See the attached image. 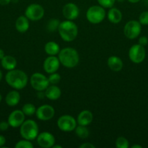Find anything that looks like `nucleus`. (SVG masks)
<instances>
[{
  "label": "nucleus",
  "instance_id": "f03ea898",
  "mask_svg": "<svg viewBox=\"0 0 148 148\" xmlns=\"http://www.w3.org/2000/svg\"><path fill=\"white\" fill-rule=\"evenodd\" d=\"M60 64L66 68H73L78 64L79 62V54L75 49L71 47H66L60 49L58 53Z\"/></svg>",
  "mask_w": 148,
  "mask_h": 148
},
{
  "label": "nucleus",
  "instance_id": "9b49d317",
  "mask_svg": "<svg viewBox=\"0 0 148 148\" xmlns=\"http://www.w3.org/2000/svg\"><path fill=\"white\" fill-rule=\"evenodd\" d=\"M55 114V108L50 105L44 104L36 108V116L38 119L43 121H49L54 117Z\"/></svg>",
  "mask_w": 148,
  "mask_h": 148
},
{
  "label": "nucleus",
  "instance_id": "a878e982",
  "mask_svg": "<svg viewBox=\"0 0 148 148\" xmlns=\"http://www.w3.org/2000/svg\"><path fill=\"white\" fill-rule=\"evenodd\" d=\"M60 22L58 19L52 18L48 21L47 25H46V28H47L48 31L49 32H55L58 30Z\"/></svg>",
  "mask_w": 148,
  "mask_h": 148
},
{
  "label": "nucleus",
  "instance_id": "aec40b11",
  "mask_svg": "<svg viewBox=\"0 0 148 148\" xmlns=\"http://www.w3.org/2000/svg\"><path fill=\"white\" fill-rule=\"evenodd\" d=\"M29 26H30L29 20L26 16H20L16 20L15 28L19 33H26L29 29Z\"/></svg>",
  "mask_w": 148,
  "mask_h": 148
},
{
  "label": "nucleus",
  "instance_id": "ea45409f",
  "mask_svg": "<svg viewBox=\"0 0 148 148\" xmlns=\"http://www.w3.org/2000/svg\"><path fill=\"white\" fill-rule=\"evenodd\" d=\"M52 148H62V146L61 145H54Z\"/></svg>",
  "mask_w": 148,
  "mask_h": 148
},
{
  "label": "nucleus",
  "instance_id": "7c9ffc66",
  "mask_svg": "<svg viewBox=\"0 0 148 148\" xmlns=\"http://www.w3.org/2000/svg\"><path fill=\"white\" fill-rule=\"evenodd\" d=\"M139 22L142 25H148V11L141 13L139 17Z\"/></svg>",
  "mask_w": 148,
  "mask_h": 148
},
{
  "label": "nucleus",
  "instance_id": "423d86ee",
  "mask_svg": "<svg viewBox=\"0 0 148 148\" xmlns=\"http://www.w3.org/2000/svg\"><path fill=\"white\" fill-rule=\"evenodd\" d=\"M44 9L41 5L36 3L30 4L25 10V16L31 21H39L44 15Z\"/></svg>",
  "mask_w": 148,
  "mask_h": 148
},
{
  "label": "nucleus",
  "instance_id": "bb28decb",
  "mask_svg": "<svg viewBox=\"0 0 148 148\" xmlns=\"http://www.w3.org/2000/svg\"><path fill=\"white\" fill-rule=\"evenodd\" d=\"M115 146L117 148H129V143L124 137H119L115 141Z\"/></svg>",
  "mask_w": 148,
  "mask_h": 148
},
{
  "label": "nucleus",
  "instance_id": "412c9836",
  "mask_svg": "<svg viewBox=\"0 0 148 148\" xmlns=\"http://www.w3.org/2000/svg\"><path fill=\"white\" fill-rule=\"evenodd\" d=\"M1 66L6 70H12V69H15L16 66H17V60L12 56L7 55L2 58V59L1 60Z\"/></svg>",
  "mask_w": 148,
  "mask_h": 148
},
{
  "label": "nucleus",
  "instance_id": "c85d7f7f",
  "mask_svg": "<svg viewBox=\"0 0 148 148\" xmlns=\"http://www.w3.org/2000/svg\"><path fill=\"white\" fill-rule=\"evenodd\" d=\"M15 147L16 148H32L33 147V144L30 143V140L23 139V140H20V141L17 142Z\"/></svg>",
  "mask_w": 148,
  "mask_h": 148
},
{
  "label": "nucleus",
  "instance_id": "39448f33",
  "mask_svg": "<svg viewBox=\"0 0 148 148\" xmlns=\"http://www.w3.org/2000/svg\"><path fill=\"white\" fill-rule=\"evenodd\" d=\"M106 12L104 7L100 5H93L87 10L86 17L91 24H99L105 18Z\"/></svg>",
  "mask_w": 148,
  "mask_h": 148
},
{
  "label": "nucleus",
  "instance_id": "f704fd0d",
  "mask_svg": "<svg viewBox=\"0 0 148 148\" xmlns=\"http://www.w3.org/2000/svg\"><path fill=\"white\" fill-rule=\"evenodd\" d=\"M6 143V139L3 135L0 134V147H3Z\"/></svg>",
  "mask_w": 148,
  "mask_h": 148
},
{
  "label": "nucleus",
  "instance_id": "f3484780",
  "mask_svg": "<svg viewBox=\"0 0 148 148\" xmlns=\"http://www.w3.org/2000/svg\"><path fill=\"white\" fill-rule=\"evenodd\" d=\"M45 96L51 101H56L60 98L62 92L59 87L56 85H51L45 90Z\"/></svg>",
  "mask_w": 148,
  "mask_h": 148
},
{
  "label": "nucleus",
  "instance_id": "2f4dec72",
  "mask_svg": "<svg viewBox=\"0 0 148 148\" xmlns=\"http://www.w3.org/2000/svg\"><path fill=\"white\" fill-rule=\"evenodd\" d=\"M139 44L142 46H145L148 44V38L147 36H141L139 38Z\"/></svg>",
  "mask_w": 148,
  "mask_h": 148
},
{
  "label": "nucleus",
  "instance_id": "a19ab883",
  "mask_svg": "<svg viewBox=\"0 0 148 148\" xmlns=\"http://www.w3.org/2000/svg\"><path fill=\"white\" fill-rule=\"evenodd\" d=\"M1 79H2V72L0 70V81L1 80Z\"/></svg>",
  "mask_w": 148,
  "mask_h": 148
},
{
  "label": "nucleus",
  "instance_id": "1a4fd4ad",
  "mask_svg": "<svg viewBox=\"0 0 148 148\" xmlns=\"http://www.w3.org/2000/svg\"><path fill=\"white\" fill-rule=\"evenodd\" d=\"M58 128L65 132H71L75 130L77 126V121L70 115H63L59 117L57 121Z\"/></svg>",
  "mask_w": 148,
  "mask_h": 148
},
{
  "label": "nucleus",
  "instance_id": "2eb2a0df",
  "mask_svg": "<svg viewBox=\"0 0 148 148\" xmlns=\"http://www.w3.org/2000/svg\"><path fill=\"white\" fill-rule=\"evenodd\" d=\"M60 62L58 57L55 56H49L44 60L43 64L44 70L48 74L56 72L59 69Z\"/></svg>",
  "mask_w": 148,
  "mask_h": 148
},
{
  "label": "nucleus",
  "instance_id": "473e14b6",
  "mask_svg": "<svg viewBox=\"0 0 148 148\" xmlns=\"http://www.w3.org/2000/svg\"><path fill=\"white\" fill-rule=\"evenodd\" d=\"M10 124H9L8 121H1L0 122V131L4 132L6 130H8Z\"/></svg>",
  "mask_w": 148,
  "mask_h": 148
},
{
  "label": "nucleus",
  "instance_id": "6e6552de",
  "mask_svg": "<svg viewBox=\"0 0 148 148\" xmlns=\"http://www.w3.org/2000/svg\"><path fill=\"white\" fill-rule=\"evenodd\" d=\"M142 31V25L137 20H130L125 25L123 33L127 38L130 40L136 38Z\"/></svg>",
  "mask_w": 148,
  "mask_h": 148
},
{
  "label": "nucleus",
  "instance_id": "72a5a7b5",
  "mask_svg": "<svg viewBox=\"0 0 148 148\" xmlns=\"http://www.w3.org/2000/svg\"><path fill=\"white\" fill-rule=\"evenodd\" d=\"M79 147L80 148H95V146L90 143H84V144L81 145L79 146Z\"/></svg>",
  "mask_w": 148,
  "mask_h": 148
},
{
  "label": "nucleus",
  "instance_id": "9d476101",
  "mask_svg": "<svg viewBox=\"0 0 148 148\" xmlns=\"http://www.w3.org/2000/svg\"><path fill=\"white\" fill-rule=\"evenodd\" d=\"M146 56V51L145 46L139 44H134L129 49V59L134 64H140L145 60Z\"/></svg>",
  "mask_w": 148,
  "mask_h": 148
},
{
  "label": "nucleus",
  "instance_id": "7ed1b4c3",
  "mask_svg": "<svg viewBox=\"0 0 148 148\" xmlns=\"http://www.w3.org/2000/svg\"><path fill=\"white\" fill-rule=\"evenodd\" d=\"M57 30L61 38L65 42H71L75 40L78 33L76 24L73 20H69L60 22Z\"/></svg>",
  "mask_w": 148,
  "mask_h": 148
},
{
  "label": "nucleus",
  "instance_id": "37998d69",
  "mask_svg": "<svg viewBox=\"0 0 148 148\" xmlns=\"http://www.w3.org/2000/svg\"><path fill=\"white\" fill-rule=\"evenodd\" d=\"M118 1H123V0H118Z\"/></svg>",
  "mask_w": 148,
  "mask_h": 148
},
{
  "label": "nucleus",
  "instance_id": "20e7f679",
  "mask_svg": "<svg viewBox=\"0 0 148 148\" xmlns=\"http://www.w3.org/2000/svg\"><path fill=\"white\" fill-rule=\"evenodd\" d=\"M20 134L23 139L30 141L36 139L39 134V127L37 123L31 119L25 120L20 127Z\"/></svg>",
  "mask_w": 148,
  "mask_h": 148
},
{
  "label": "nucleus",
  "instance_id": "6ab92c4d",
  "mask_svg": "<svg viewBox=\"0 0 148 148\" xmlns=\"http://www.w3.org/2000/svg\"><path fill=\"white\" fill-rule=\"evenodd\" d=\"M107 17L110 23H113V24H118L122 20L123 15H122V12H120V10L113 7L110 8V10L107 12Z\"/></svg>",
  "mask_w": 148,
  "mask_h": 148
},
{
  "label": "nucleus",
  "instance_id": "cd10ccee",
  "mask_svg": "<svg viewBox=\"0 0 148 148\" xmlns=\"http://www.w3.org/2000/svg\"><path fill=\"white\" fill-rule=\"evenodd\" d=\"M48 79H49V84H51V85H57L61 80V76L59 74L57 73V72H54V73L49 74Z\"/></svg>",
  "mask_w": 148,
  "mask_h": 148
},
{
  "label": "nucleus",
  "instance_id": "58836bf2",
  "mask_svg": "<svg viewBox=\"0 0 148 148\" xmlns=\"http://www.w3.org/2000/svg\"><path fill=\"white\" fill-rule=\"evenodd\" d=\"M131 148H142V145H133L131 146Z\"/></svg>",
  "mask_w": 148,
  "mask_h": 148
},
{
  "label": "nucleus",
  "instance_id": "c9c22d12",
  "mask_svg": "<svg viewBox=\"0 0 148 148\" xmlns=\"http://www.w3.org/2000/svg\"><path fill=\"white\" fill-rule=\"evenodd\" d=\"M11 1L12 0H0V4L3 6L7 5L11 2Z\"/></svg>",
  "mask_w": 148,
  "mask_h": 148
},
{
  "label": "nucleus",
  "instance_id": "dca6fc26",
  "mask_svg": "<svg viewBox=\"0 0 148 148\" xmlns=\"http://www.w3.org/2000/svg\"><path fill=\"white\" fill-rule=\"evenodd\" d=\"M93 114L89 110H84L78 114L77 116V124L82 126H88L92 122Z\"/></svg>",
  "mask_w": 148,
  "mask_h": 148
},
{
  "label": "nucleus",
  "instance_id": "0eeeda50",
  "mask_svg": "<svg viewBox=\"0 0 148 148\" xmlns=\"http://www.w3.org/2000/svg\"><path fill=\"white\" fill-rule=\"evenodd\" d=\"M30 83L32 88L36 91H44L50 85L48 77L39 72H36L31 75Z\"/></svg>",
  "mask_w": 148,
  "mask_h": 148
},
{
  "label": "nucleus",
  "instance_id": "393cba45",
  "mask_svg": "<svg viewBox=\"0 0 148 148\" xmlns=\"http://www.w3.org/2000/svg\"><path fill=\"white\" fill-rule=\"evenodd\" d=\"M22 111L24 114L28 116H31L33 114H36V108L35 106L32 103H26L22 108Z\"/></svg>",
  "mask_w": 148,
  "mask_h": 148
},
{
  "label": "nucleus",
  "instance_id": "ddd939ff",
  "mask_svg": "<svg viewBox=\"0 0 148 148\" xmlns=\"http://www.w3.org/2000/svg\"><path fill=\"white\" fill-rule=\"evenodd\" d=\"M62 14L64 17L69 20H74L79 15V8L75 4L69 2L65 4L62 7Z\"/></svg>",
  "mask_w": 148,
  "mask_h": 148
},
{
  "label": "nucleus",
  "instance_id": "4be33fe9",
  "mask_svg": "<svg viewBox=\"0 0 148 148\" xmlns=\"http://www.w3.org/2000/svg\"><path fill=\"white\" fill-rule=\"evenodd\" d=\"M20 101V95L18 91L12 90L6 95V103L9 106H15L19 103Z\"/></svg>",
  "mask_w": 148,
  "mask_h": 148
},
{
  "label": "nucleus",
  "instance_id": "f8f14e48",
  "mask_svg": "<svg viewBox=\"0 0 148 148\" xmlns=\"http://www.w3.org/2000/svg\"><path fill=\"white\" fill-rule=\"evenodd\" d=\"M36 141L38 145L43 148H51L55 144V137L53 134L48 132H44L38 134Z\"/></svg>",
  "mask_w": 148,
  "mask_h": 148
},
{
  "label": "nucleus",
  "instance_id": "4c0bfd02",
  "mask_svg": "<svg viewBox=\"0 0 148 148\" xmlns=\"http://www.w3.org/2000/svg\"><path fill=\"white\" fill-rule=\"evenodd\" d=\"M127 1L130 3H132V4H135V3H138L139 1H140V0H127Z\"/></svg>",
  "mask_w": 148,
  "mask_h": 148
},
{
  "label": "nucleus",
  "instance_id": "4468645a",
  "mask_svg": "<svg viewBox=\"0 0 148 148\" xmlns=\"http://www.w3.org/2000/svg\"><path fill=\"white\" fill-rule=\"evenodd\" d=\"M26 115L22 110H15L8 117V123L10 127L13 128H17L22 125L25 121Z\"/></svg>",
  "mask_w": 148,
  "mask_h": 148
},
{
  "label": "nucleus",
  "instance_id": "c756f323",
  "mask_svg": "<svg viewBox=\"0 0 148 148\" xmlns=\"http://www.w3.org/2000/svg\"><path fill=\"white\" fill-rule=\"evenodd\" d=\"M100 6L104 8H111L114 6L116 0H97Z\"/></svg>",
  "mask_w": 148,
  "mask_h": 148
},
{
  "label": "nucleus",
  "instance_id": "e433bc0d",
  "mask_svg": "<svg viewBox=\"0 0 148 148\" xmlns=\"http://www.w3.org/2000/svg\"><path fill=\"white\" fill-rule=\"evenodd\" d=\"M4 56H5V55H4V51H3L2 49H0V60H1V59H2V58L4 57Z\"/></svg>",
  "mask_w": 148,
  "mask_h": 148
},
{
  "label": "nucleus",
  "instance_id": "5701e85b",
  "mask_svg": "<svg viewBox=\"0 0 148 148\" xmlns=\"http://www.w3.org/2000/svg\"><path fill=\"white\" fill-rule=\"evenodd\" d=\"M60 51V48L58 43L55 41H49L45 44L44 51L49 56H56Z\"/></svg>",
  "mask_w": 148,
  "mask_h": 148
},
{
  "label": "nucleus",
  "instance_id": "a211bd4d",
  "mask_svg": "<svg viewBox=\"0 0 148 148\" xmlns=\"http://www.w3.org/2000/svg\"><path fill=\"white\" fill-rule=\"evenodd\" d=\"M107 66L113 72H119L123 69V61L116 56H111L107 59Z\"/></svg>",
  "mask_w": 148,
  "mask_h": 148
},
{
  "label": "nucleus",
  "instance_id": "b1692460",
  "mask_svg": "<svg viewBox=\"0 0 148 148\" xmlns=\"http://www.w3.org/2000/svg\"><path fill=\"white\" fill-rule=\"evenodd\" d=\"M75 132L77 137H79L80 139H86L89 135V131L86 126H82L78 124V126H76L75 127Z\"/></svg>",
  "mask_w": 148,
  "mask_h": 148
},
{
  "label": "nucleus",
  "instance_id": "f257e3e1",
  "mask_svg": "<svg viewBox=\"0 0 148 148\" xmlns=\"http://www.w3.org/2000/svg\"><path fill=\"white\" fill-rule=\"evenodd\" d=\"M7 83L15 90H22L28 84V78L26 73L20 69H12L9 71L5 76Z\"/></svg>",
  "mask_w": 148,
  "mask_h": 148
},
{
  "label": "nucleus",
  "instance_id": "79ce46f5",
  "mask_svg": "<svg viewBox=\"0 0 148 148\" xmlns=\"http://www.w3.org/2000/svg\"><path fill=\"white\" fill-rule=\"evenodd\" d=\"M1 99H2V97H1V94H0V102H1Z\"/></svg>",
  "mask_w": 148,
  "mask_h": 148
}]
</instances>
